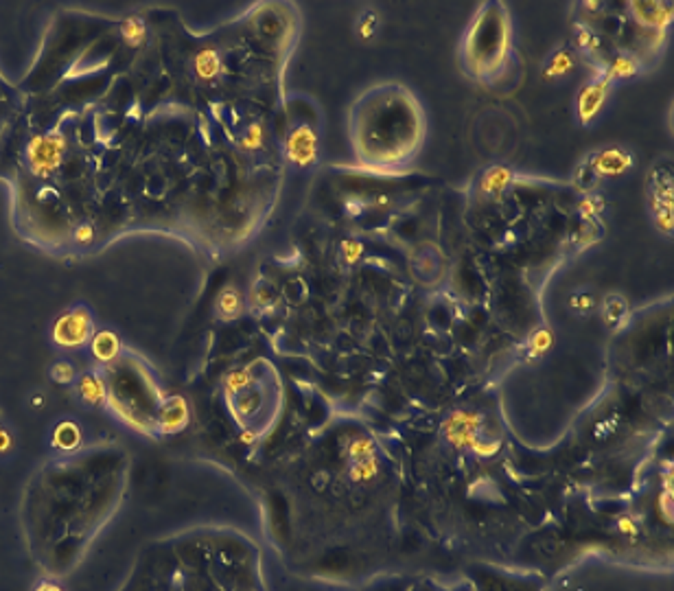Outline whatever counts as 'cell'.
I'll use <instances>...</instances> for the list:
<instances>
[{
  "label": "cell",
  "mask_w": 674,
  "mask_h": 591,
  "mask_svg": "<svg viewBox=\"0 0 674 591\" xmlns=\"http://www.w3.org/2000/svg\"><path fill=\"white\" fill-rule=\"evenodd\" d=\"M352 147L374 169L403 167L425 140V114L416 97L398 84L368 90L352 108Z\"/></svg>",
  "instance_id": "cell-1"
},
{
  "label": "cell",
  "mask_w": 674,
  "mask_h": 591,
  "mask_svg": "<svg viewBox=\"0 0 674 591\" xmlns=\"http://www.w3.org/2000/svg\"><path fill=\"white\" fill-rule=\"evenodd\" d=\"M510 14L502 3H484L473 16L462 42V66L467 73L491 84L497 79L510 57Z\"/></svg>",
  "instance_id": "cell-2"
},
{
  "label": "cell",
  "mask_w": 674,
  "mask_h": 591,
  "mask_svg": "<svg viewBox=\"0 0 674 591\" xmlns=\"http://www.w3.org/2000/svg\"><path fill=\"white\" fill-rule=\"evenodd\" d=\"M92 335H94L92 315L90 309L84 304L64 311L55 320L51 331V339L62 348H81L92 339Z\"/></svg>",
  "instance_id": "cell-3"
},
{
  "label": "cell",
  "mask_w": 674,
  "mask_h": 591,
  "mask_svg": "<svg viewBox=\"0 0 674 591\" xmlns=\"http://www.w3.org/2000/svg\"><path fill=\"white\" fill-rule=\"evenodd\" d=\"M648 208L655 223L664 230L672 232V167L670 162H659L648 177Z\"/></svg>",
  "instance_id": "cell-4"
},
{
  "label": "cell",
  "mask_w": 674,
  "mask_h": 591,
  "mask_svg": "<svg viewBox=\"0 0 674 591\" xmlns=\"http://www.w3.org/2000/svg\"><path fill=\"white\" fill-rule=\"evenodd\" d=\"M611 84H613V81L605 73H602L598 79H594L583 90L581 99H578V114H581V121L583 123H589L591 118H594L600 112L602 103H605L607 94H609V86Z\"/></svg>",
  "instance_id": "cell-5"
},
{
  "label": "cell",
  "mask_w": 674,
  "mask_h": 591,
  "mask_svg": "<svg viewBox=\"0 0 674 591\" xmlns=\"http://www.w3.org/2000/svg\"><path fill=\"white\" fill-rule=\"evenodd\" d=\"M315 138H313V132L309 127H298V132H295L291 138H289V153H291V158L298 162V164H309L313 158H315Z\"/></svg>",
  "instance_id": "cell-6"
},
{
  "label": "cell",
  "mask_w": 674,
  "mask_h": 591,
  "mask_svg": "<svg viewBox=\"0 0 674 591\" xmlns=\"http://www.w3.org/2000/svg\"><path fill=\"white\" fill-rule=\"evenodd\" d=\"M90 348H92L94 359L108 364V361L116 359L118 355H121V342H118L116 333H112V331L105 328V331H99L97 335H92Z\"/></svg>",
  "instance_id": "cell-7"
},
{
  "label": "cell",
  "mask_w": 674,
  "mask_h": 591,
  "mask_svg": "<svg viewBox=\"0 0 674 591\" xmlns=\"http://www.w3.org/2000/svg\"><path fill=\"white\" fill-rule=\"evenodd\" d=\"M57 160H59V145L53 138H42L38 143H33V149H31L33 169H40L44 173V171L53 169Z\"/></svg>",
  "instance_id": "cell-8"
},
{
  "label": "cell",
  "mask_w": 674,
  "mask_h": 591,
  "mask_svg": "<svg viewBox=\"0 0 674 591\" xmlns=\"http://www.w3.org/2000/svg\"><path fill=\"white\" fill-rule=\"evenodd\" d=\"M600 311H602V317H605V322L613 328V326H620L626 320V315H629V304H626L622 296L609 293L607 298L602 300Z\"/></svg>",
  "instance_id": "cell-9"
},
{
  "label": "cell",
  "mask_w": 674,
  "mask_h": 591,
  "mask_svg": "<svg viewBox=\"0 0 674 591\" xmlns=\"http://www.w3.org/2000/svg\"><path fill=\"white\" fill-rule=\"evenodd\" d=\"M215 309L221 317H226V320H232V317L239 315L243 311V298H241L239 289H234V287L223 289L215 302Z\"/></svg>",
  "instance_id": "cell-10"
},
{
  "label": "cell",
  "mask_w": 674,
  "mask_h": 591,
  "mask_svg": "<svg viewBox=\"0 0 674 591\" xmlns=\"http://www.w3.org/2000/svg\"><path fill=\"white\" fill-rule=\"evenodd\" d=\"M79 394L88 405H99L105 401V386L101 383L99 377L84 375L79 379Z\"/></svg>",
  "instance_id": "cell-11"
},
{
  "label": "cell",
  "mask_w": 674,
  "mask_h": 591,
  "mask_svg": "<svg viewBox=\"0 0 674 591\" xmlns=\"http://www.w3.org/2000/svg\"><path fill=\"white\" fill-rule=\"evenodd\" d=\"M379 27H381V16L372 9L363 11V14L357 18V33L363 42H370L374 35L379 33Z\"/></svg>",
  "instance_id": "cell-12"
},
{
  "label": "cell",
  "mask_w": 674,
  "mask_h": 591,
  "mask_svg": "<svg viewBox=\"0 0 674 591\" xmlns=\"http://www.w3.org/2000/svg\"><path fill=\"white\" fill-rule=\"evenodd\" d=\"M572 55L567 53V51H557V53H552L550 59H548V66H546V75L548 77H559V75H565V73H570L572 70Z\"/></svg>",
  "instance_id": "cell-13"
},
{
  "label": "cell",
  "mask_w": 674,
  "mask_h": 591,
  "mask_svg": "<svg viewBox=\"0 0 674 591\" xmlns=\"http://www.w3.org/2000/svg\"><path fill=\"white\" fill-rule=\"evenodd\" d=\"M197 73L199 77H204V79H210V77H215L217 75V70H219V59L215 53H210V51H204L202 55L197 57Z\"/></svg>",
  "instance_id": "cell-14"
},
{
  "label": "cell",
  "mask_w": 674,
  "mask_h": 591,
  "mask_svg": "<svg viewBox=\"0 0 674 591\" xmlns=\"http://www.w3.org/2000/svg\"><path fill=\"white\" fill-rule=\"evenodd\" d=\"M552 346V337L546 328H539L537 333H532L528 339V350L535 353V355H543L548 348Z\"/></svg>",
  "instance_id": "cell-15"
},
{
  "label": "cell",
  "mask_w": 674,
  "mask_h": 591,
  "mask_svg": "<svg viewBox=\"0 0 674 591\" xmlns=\"http://www.w3.org/2000/svg\"><path fill=\"white\" fill-rule=\"evenodd\" d=\"M51 377L57 383H70V381H73V377H75V370L68 361H57L51 368Z\"/></svg>",
  "instance_id": "cell-16"
},
{
  "label": "cell",
  "mask_w": 674,
  "mask_h": 591,
  "mask_svg": "<svg viewBox=\"0 0 674 591\" xmlns=\"http://www.w3.org/2000/svg\"><path fill=\"white\" fill-rule=\"evenodd\" d=\"M123 35H125V38H127L129 42H140V40H143V25H140V22H138L136 18L127 20Z\"/></svg>",
  "instance_id": "cell-17"
},
{
  "label": "cell",
  "mask_w": 674,
  "mask_h": 591,
  "mask_svg": "<svg viewBox=\"0 0 674 591\" xmlns=\"http://www.w3.org/2000/svg\"><path fill=\"white\" fill-rule=\"evenodd\" d=\"M92 236H94V230H92V226H88V223H84V226H79L75 230V241H79V243L92 241Z\"/></svg>",
  "instance_id": "cell-18"
},
{
  "label": "cell",
  "mask_w": 674,
  "mask_h": 591,
  "mask_svg": "<svg viewBox=\"0 0 674 591\" xmlns=\"http://www.w3.org/2000/svg\"><path fill=\"white\" fill-rule=\"evenodd\" d=\"M572 304L574 306H581V309L587 313V311H591V306H594V300H591L589 296H585V293H576L574 298H572Z\"/></svg>",
  "instance_id": "cell-19"
},
{
  "label": "cell",
  "mask_w": 674,
  "mask_h": 591,
  "mask_svg": "<svg viewBox=\"0 0 674 591\" xmlns=\"http://www.w3.org/2000/svg\"><path fill=\"white\" fill-rule=\"evenodd\" d=\"M620 528H622V530H626V532H633V530H635V526H633V519H622V522H620Z\"/></svg>",
  "instance_id": "cell-20"
}]
</instances>
